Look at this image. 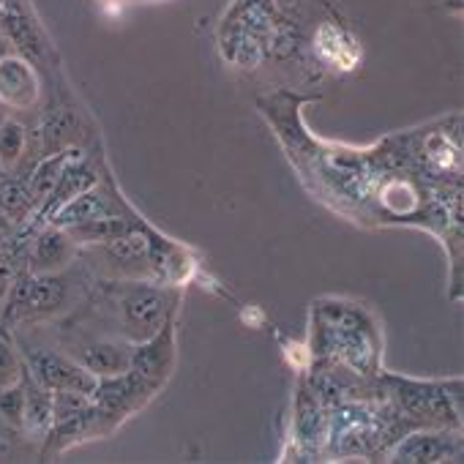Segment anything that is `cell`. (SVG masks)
Instances as JSON below:
<instances>
[{
	"label": "cell",
	"mask_w": 464,
	"mask_h": 464,
	"mask_svg": "<svg viewBox=\"0 0 464 464\" xmlns=\"http://www.w3.org/2000/svg\"><path fill=\"white\" fill-rule=\"evenodd\" d=\"M121 311H123V326L129 336L148 339L151 334H156V326L164 317V298L156 290L134 287L121 298Z\"/></svg>",
	"instance_id": "obj_1"
},
{
	"label": "cell",
	"mask_w": 464,
	"mask_h": 464,
	"mask_svg": "<svg viewBox=\"0 0 464 464\" xmlns=\"http://www.w3.org/2000/svg\"><path fill=\"white\" fill-rule=\"evenodd\" d=\"M0 413L14 423L20 421V415H25V397L20 390H6V394H0Z\"/></svg>",
	"instance_id": "obj_9"
},
{
	"label": "cell",
	"mask_w": 464,
	"mask_h": 464,
	"mask_svg": "<svg viewBox=\"0 0 464 464\" xmlns=\"http://www.w3.org/2000/svg\"><path fill=\"white\" fill-rule=\"evenodd\" d=\"M71 257L68 232H47L33 248V268L35 271H55Z\"/></svg>",
	"instance_id": "obj_5"
},
{
	"label": "cell",
	"mask_w": 464,
	"mask_h": 464,
	"mask_svg": "<svg viewBox=\"0 0 464 464\" xmlns=\"http://www.w3.org/2000/svg\"><path fill=\"white\" fill-rule=\"evenodd\" d=\"M28 205H30V197L20 189V186H4L0 189V208L6 213H28Z\"/></svg>",
	"instance_id": "obj_8"
},
{
	"label": "cell",
	"mask_w": 464,
	"mask_h": 464,
	"mask_svg": "<svg viewBox=\"0 0 464 464\" xmlns=\"http://www.w3.org/2000/svg\"><path fill=\"white\" fill-rule=\"evenodd\" d=\"M33 366H35L39 380L47 388L60 390V394H88V390H93V380H90L88 369L68 364V361L58 358V355H50V352L33 355Z\"/></svg>",
	"instance_id": "obj_2"
},
{
	"label": "cell",
	"mask_w": 464,
	"mask_h": 464,
	"mask_svg": "<svg viewBox=\"0 0 464 464\" xmlns=\"http://www.w3.org/2000/svg\"><path fill=\"white\" fill-rule=\"evenodd\" d=\"M22 90H28L33 96L35 83L30 77V71L25 68V63L9 58L0 63V98L9 101V104H25L28 98L22 96Z\"/></svg>",
	"instance_id": "obj_4"
},
{
	"label": "cell",
	"mask_w": 464,
	"mask_h": 464,
	"mask_svg": "<svg viewBox=\"0 0 464 464\" xmlns=\"http://www.w3.org/2000/svg\"><path fill=\"white\" fill-rule=\"evenodd\" d=\"M12 380H17V358L12 347L0 342V388L9 385Z\"/></svg>",
	"instance_id": "obj_10"
},
{
	"label": "cell",
	"mask_w": 464,
	"mask_h": 464,
	"mask_svg": "<svg viewBox=\"0 0 464 464\" xmlns=\"http://www.w3.org/2000/svg\"><path fill=\"white\" fill-rule=\"evenodd\" d=\"M63 298V287L60 281H52V279H42V281H33L30 290L25 293L22 298V311H33V314H42V311H52L58 309Z\"/></svg>",
	"instance_id": "obj_6"
},
{
	"label": "cell",
	"mask_w": 464,
	"mask_h": 464,
	"mask_svg": "<svg viewBox=\"0 0 464 464\" xmlns=\"http://www.w3.org/2000/svg\"><path fill=\"white\" fill-rule=\"evenodd\" d=\"M22 153V129L17 123H6L0 129V161L12 164Z\"/></svg>",
	"instance_id": "obj_7"
},
{
	"label": "cell",
	"mask_w": 464,
	"mask_h": 464,
	"mask_svg": "<svg viewBox=\"0 0 464 464\" xmlns=\"http://www.w3.org/2000/svg\"><path fill=\"white\" fill-rule=\"evenodd\" d=\"M83 366L90 369L93 374H110V377H118V374H126L131 369V352L113 344V342H98L93 347H88L85 358H83Z\"/></svg>",
	"instance_id": "obj_3"
}]
</instances>
